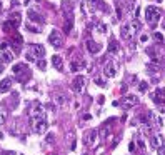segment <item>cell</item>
Masks as SVG:
<instances>
[{"label":"cell","mask_w":165,"mask_h":155,"mask_svg":"<svg viewBox=\"0 0 165 155\" xmlns=\"http://www.w3.org/2000/svg\"><path fill=\"white\" fill-rule=\"evenodd\" d=\"M30 125H32V130H34L35 134H38V135L45 134L47 129H48V122L45 118V113L43 115H37V117H32L30 118Z\"/></svg>","instance_id":"obj_1"},{"label":"cell","mask_w":165,"mask_h":155,"mask_svg":"<svg viewBox=\"0 0 165 155\" xmlns=\"http://www.w3.org/2000/svg\"><path fill=\"white\" fill-rule=\"evenodd\" d=\"M160 17H162L160 9H157L153 5H148L145 9V20H147V24L150 27H155L158 24V20H160Z\"/></svg>","instance_id":"obj_2"},{"label":"cell","mask_w":165,"mask_h":155,"mask_svg":"<svg viewBox=\"0 0 165 155\" xmlns=\"http://www.w3.org/2000/svg\"><path fill=\"white\" fill-rule=\"evenodd\" d=\"M48 43H50L52 47H55V48H60V47H62L64 37H62V34H60L59 30H52L50 32V35H48Z\"/></svg>","instance_id":"obj_3"},{"label":"cell","mask_w":165,"mask_h":155,"mask_svg":"<svg viewBox=\"0 0 165 155\" xmlns=\"http://www.w3.org/2000/svg\"><path fill=\"white\" fill-rule=\"evenodd\" d=\"M103 75L109 77V79H114V77L117 75V65H115V62H112V60L105 62V67H103Z\"/></svg>","instance_id":"obj_4"},{"label":"cell","mask_w":165,"mask_h":155,"mask_svg":"<svg viewBox=\"0 0 165 155\" xmlns=\"http://www.w3.org/2000/svg\"><path fill=\"white\" fill-rule=\"evenodd\" d=\"M85 47H87L89 54H98V52L102 50V43L95 42V40H92V38H89V40L85 42Z\"/></svg>","instance_id":"obj_5"},{"label":"cell","mask_w":165,"mask_h":155,"mask_svg":"<svg viewBox=\"0 0 165 155\" xmlns=\"http://www.w3.org/2000/svg\"><path fill=\"white\" fill-rule=\"evenodd\" d=\"M73 22H75L73 13H67V15H65V22H64V32L67 35L73 30Z\"/></svg>","instance_id":"obj_6"},{"label":"cell","mask_w":165,"mask_h":155,"mask_svg":"<svg viewBox=\"0 0 165 155\" xmlns=\"http://www.w3.org/2000/svg\"><path fill=\"white\" fill-rule=\"evenodd\" d=\"M85 77L84 75H77L75 79H73V82H72V87H73V90L75 92H82L84 90V87H85Z\"/></svg>","instance_id":"obj_7"},{"label":"cell","mask_w":165,"mask_h":155,"mask_svg":"<svg viewBox=\"0 0 165 155\" xmlns=\"http://www.w3.org/2000/svg\"><path fill=\"white\" fill-rule=\"evenodd\" d=\"M29 52H32L38 59H43V57H45V48H43V45H40V43H32Z\"/></svg>","instance_id":"obj_8"},{"label":"cell","mask_w":165,"mask_h":155,"mask_svg":"<svg viewBox=\"0 0 165 155\" xmlns=\"http://www.w3.org/2000/svg\"><path fill=\"white\" fill-rule=\"evenodd\" d=\"M95 138H97V130L95 129L89 130V132H85V135H84V143L87 147H90L93 142H95Z\"/></svg>","instance_id":"obj_9"},{"label":"cell","mask_w":165,"mask_h":155,"mask_svg":"<svg viewBox=\"0 0 165 155\" xmlns=\"http://www.w3.org/2000/svg\"><path fill=\"white\" fill-rule=\"evenodd\" d=\"M45 113V110H43V107L38 102H35L34 105H32V109L29 110V115H30V118L32 117H37V115H43Z\"/></svg>","instance_id":"obj_10"},{"label":"cell","mask_w":165,"mask_h":155,"mask_svg":"<svg viewBox=\"0 0 165 155\" xmlns=\"http://www.w3.org/2000/svg\"><path fill=\"white\" fill-rule=\"evenodd\" d=\"M150 143H152V147L155 148V150H158L160 147L165 145V143H164V137H162V135H152V137H150Z\"/></svg>","instance_id":"obj_11"},{"label":"cell","mask_w":165,"mask_h":155,"mask_svg":"<svg viewBox=\"0 0 165 155\" xmlns=\"http://www.w3.org/2000/svg\"><path fill=\"white\" fill-rule=\"evenodd\" d=\"M9 22H10V25H12L13 29H17V27L22 24V15H20L18 12H13V13H10Z\"/></svg>","instance_id":"obj_12"},{"label":"cell","mask_w":165,"mask_h":155,"mask_svg":"<svg viewBox=\"0 0 165 155\" xmlns=\"http://www.w3.org/2000/svg\"><path fill=\"white\" fill-rule=\"evenodd\" d=\"M139 104V97L135 95H127V97H123V107L125 109H130V107H133V105Z\"/></svg>","instance_id":"obj_13"},{"label":"cell","mask_w":165,"mask_h":155,"mask_svg":"<svg viewBox=\"0 0 165 155\" xmlns=\"http://www.w3.org/2000/svg\"><path fill=\"white\" fill-rule=\"evenodd\" d=\"M12 88V79H4V80H0V93H7Z\"/></svg>","instance_id":"obj_14"},{"label":"cell","mask_w":165,"mask_h":155,"mask_svg":"<svg viewBox=\"0 0 165 155\" xmlns=\"http://www.w3.org/2000/svg\"><path fill=\"white\" fill-rule=\"evenodd\" d=\"M52 65L59 72H62L64 70V60H62V57H60V55H54V57H52Z\"/></svg>","instance_id":"obj_15"},{"label":"cell","mask_w":165,"mask_h":155,"mask_svg":"<svg viewBox=\"0 0 165 155\" xmlns=\"http://www.w3.org/2000/svg\"><path fill=\"white\" fill-rule=\"evenodd\" d=\"M7 118H9V109L4 104H0V125L7 123Z\"/></svg>","instance_id":"obj_16"},{"label":"cell","mask_w":165,"mask_h":155,"mask_svg":"<svg viewBox=\"0 0 165 155\" xmlns=\"http://www.w3.org/2000/svg\"><path fill=\"white\" fill-rule=\"evenodd\" d=\"M22 43H23V38H22V35L15 32V34L12 35V45L15 47V50H20Z\"/></svg>","instance_id":"obj_17"},{"label":"cell","mask_w":165,"mask_h":155,"mask_svg":"<svg viewBox=\"0 0 165 155\" xmlns=\"http://www.w3.org/2000/svg\"><path fill=\"white\" fill-rule=\"evenodd\" d=\"M15 77H17V80L20 82V84H25L27 80L32 77V72H30V68H27V70H23L22 73H18V75H15Z\"/></svg>","instance_id":"obj_18"},{"label":"cell","mask_w":165,"mask_h":155,"mask_svg":"<svg viewBox=\"0 0 165 155\" xmlns=\"http://www.w3.org/2000/svg\"><path fill=\"white\" fill-rule=\"evenodd\" d=\"M132 35V30H130V25H122V29H120V37L123 38V40H128Z\"/></svg>","instance_id":"obj_19"},{"label":"cell","mask_w":165,"mask_h":155,"mask_svg":"<svg viewBox=\"0 0 165 155\" xmlns=\"http://www.w3.org/2000/svg\"><path fill=\"white\" fill-rule=\"evenodd\" d=\"M62 10H64V15H67V13H73V5L72 2H68V0H64L62 2Z\"/></svg>","instance_id":"obj_20"},{"label":"cell","mask_w":165,"mask_h":155,"mask_svg":"<svg viewBox=\"0 0 165 155\" xmlns=\"http://www.w3.org/2000/svg\"><path fill=\"white\" fill-rule=\"evenodd\" d=\"M84 67H85L84 60H78V62H72V63H70V70H72V72H78V70H82Z\"/></svg>","instance_id":"obj_21"},{"label":"cell","mask_w":165,"mask_h":155,"mask_svg":"<svg viewBox=\"0 0 165 155\" xmlns=\"http://www.w3.org/2000/svg\"><path fill=\"white\" fill-rule=\"evenodd\" d=\"M27 68H29V67H27L25 63L20 62V63H15V65L12 67V70H13V73H15V75H18V73H22V72L27 70Z\"/></svg>","instance_id":"obj_22"},{"label":"cell","mask_w":165,"mask_h":155,"mask_svg":"<svg viewBox=\"0 0 165 155\" xmlns=\"http://www.w3.org/2000/svg\"><path fill=\"white\" fill-rule=\"evenodd\" d=\"M109 54H119V43H117V40H110V43H109Z\"/></svg>","instance_id":"obj_23"},{"label":"cell","mask_w":165,"mask_h":155,"mask_svg":"<svg viewBox=\"0 0 165 155\" xmlns=\"http://www.w3.org/2000/svg\"><path fill=\"white\" fill-rule=\"evenodd\" d=\"M2 60L7 63H10L13 60V54L12 52H9V48H5V50H2Z\"/></svg>","instance_id":"obj_24"},{"label":"cell","mask_w":165,"mask_h":155,"mask_svg":"<svg viewBox=\"0 0 165 155\" xmlns=\"http://www.w3.org/2000/svg\"><path fill=\"white\" fill-rule=\"evenodd\" d=\"M29 18H30L32 22H40V24H43V18L40 17V15H38L35 10H29Z\"/></svg>","instance_id":"obj_25"},{"label":"cell","mask_w":165,"mask_h":155,"mask_svg":"<svg viewBox=\"0 0 165 155\" xmlns=\"http://www.w3.org/2000/svg\"><path fill=\"white\" fill-rule=\"evenodd\" d=\"M130 30H132V34H137L140 30V22L139 20H132L130 22Z\"/></svg>","instance_id":"obj_26"},{"label":"cell","mask_w":165,"mask_h":155,"mask_svg":"<svg viewBox=\"0 0 165 155\" xmlns=\"http://www.w3.org/2000/svg\"><path fill=\"white\" fill-rule=\"evenodd\" d=\"M95 29H97V32H100V34H105L107 32V25L103 22H97V24H95Z\"/></svg>","instance_id":"obj_27"},{"label":"cell","mask_w":165,"mask_h":155,"mask_svg":"<svg viewBox=\"0 0 165 155\" xmlns=\"http://www.w3.org/2000/svg\"><path fill=\"white\" fill-rule=\"evenodd\" d=\"M10 100H12V109H15L18 105V93L17 92H12V95H10Z\"/></svg>","instance_id":"obj_28"},{"label":"cell","mask_w":165,"mask_h":155,"mask_svg":"<svg viewBox=\"0 0 165 155\" xmlns=\"http://www.w3.org/2000/svg\"><path fill=\"white\" fill-rule=\"evenodd\" d=\"M152 38L155 40L157 43H162V42H164V35H162L160 32H155V34L152 35Z\"/></svg>","instance_id":"obj_29"},{"label":"cell","mask_w":165,"mask_h":155,"mask_svg":"<svg viewBox=\"0 0 165 155\" xmlns=\"http://www.w3.org/2000/svg\"><path fill=\"white\" fill-rule=\"evenodd\" d=\"M147 90H148V84H147V82H140V84H139V92L145 93Z\"/></svg>","instance_id":"obj_30"},{"label":"cell","mask_w":165,"mask_h":155,"mask_svg":"<svg viewBox=\"0 0 165 155\" xmlns=\"http://www.w3.org/2000/svg\"><path fill=\"white\" fill-rule=\"evenodd\" d=\"M2 29H4L7 34H9V32H12V30H13V27L10 25V22H4V24H2Z\"/></svg>","instance_id":"obj_31"},{"label":"cell","mask_w":165,"mask_h":155,"mask_svg":"<svg viewBox=\"0 0 165 155\" xmlns=\"http://www.w3.org/2000/svg\"><path fill=\"white\" fill-rule=\"evenodd\" d=\"M37 67L40 68V70H43V68L47 67V62H45L43 59H38V60H37Z\"/></svg>","instance_id":"obj_32"},{"label":"cell","mask_w":165,"mask_h":155,"mask_svg":"<svg viewBox=\"0 0 165 155\" xmlns=\"http://www.w3.org/2000/svg\"><path fill=\"white\" fill-rule=\"evenodd\" d=\"M25 59L29 60V62H35V59H37V57H35L34 54H32V52H27V55H25Z\"/></svg>","instance_id":"obj_33"},{"label":"cell","mask_w":165,"mask_h":155,"mask_svg":"<svg viewBox=\"0 0 165 155\" xmlns=\"http://www.w3.org/2000/svg\"><path fill=\"white\" fill-rule=\"evenodd\" d=\"M155 95H158V97H162L165 100V88H157V92H155Z\"/></svg>","instance_id":"obj_34"},{"label":"cell","mask_w":165,"mask_h":155,"mask_svg":"<svg viewBox=\"0 0 165 155\" xmlns=\"http://www.w3.org/2000/svg\"><path fill=\"white\" fill-rule=\"evenodd\" d=\"M145 52H147L150 57H157V55H155V48H153V47H148V48H145Z\"/></svg>","instance_id":"obj_35"},{"label":"cell","mask_w":165,"mask_h":155,"mask_svg":"<svg viewBox=\"0 0 165 155\" xmlns=\"http://www.w3.org/2000/svg\"><path fill=\"white\" fill-rule=\"evenodd\" d=\"M27 29L30 30V32H34V34H37V32H40V30L37 29V27H34V25H30L29 22H27Z\"/></svg>","instance_id":"obj_36"},{"label":"cell","mask_w":165,"mask_h":155,"mask_svg":"<svg viewBox=\"0 0 165 155\" xmlns=\"http://www.w3.org/2000/svg\"><path fill=\"white\" fill-rule=\"evenodd\" d=\"M55 102H57V104H65V98H64V95H57Z\"/></svg>","instance_id":"obj_37"},{"label":"cell","mask_w":165,"mask_h":155,"mask_svg":"<svg viewBox=\"0 0 165 155\" xmlns=\"http://www.w3.org/2000/svg\"><path fill=\"white\" fill-rule=\"evenodd\" d=\"M95 84H97L98 87H105V82H103L102 79H95Z\"/></svg>","instance_id":"obj_38"},{"label":"cell","mask_w":165,"mask_h":155,"mask_svg":"<svg viewBox=\"0 0 165 155\" xmlns=\"http://www.w3.org/2000/svg\"><path fill=\"white\" fill-rule=\"evenodd\" d=\"M0 48H2V50L9 48V42H2V43H0Z\"/></svg>","instance_id":"obj_39"},{"label":"cell","mask_w":165,"mask_h":155,"mask_svg":"<svg viewBox=\"0 0 165 155\" xmlns=\"http://www.w3.org/2000/svg\"><path fill=\"white\" fill-rule=\"evenodd\" d=\"M157 154H158V155H165V145H164V147H160V148L157 150Z\"/></svg>","instance_id":"obj_40"},{"label":"cell","mask_w":165,"mask_h":155,"mask_svg":"<svg viewBox=\"0 0 165 155\" xmlns=\"http://www.w3.org/2000/svg\"><path fill=\"white\" fill-rule=\"evenodd\" d=\"M128 148H130V152H135V143L130 142V145H128Z\"/></svg>","instance_id":"obj_41"},{"label":"cell","mask_w":165,"mask_h":155,"mask_svg":"<svg viewBox=\"0 0 165 155\" xmlns=\"http://www.w3.org/2000/svg\"><path fill=\"white\" fill-rule=\"evenodd\" d=\"M148 40V35H142V37H140V42H147Z\"/></svg>","instance_id":"obj_42"},{"label":"cell","mask_w":165,"mask_h":155,"mask_svg":"<svg viewBox=\"0 0 165 155\" xmlns=\"http://www.w3.org/2000/svg\"><path fill=\"white\" fill-rule=\"evenodd\" d=\"M2 72H4V60L0 59V73H2Z\"/></svg>","instance_id":"obj_43"},{"label":"cell","mask_w":165,"mask_h":155,"mask_svg":"<svg viewBox=\"0 0 165 155\" xmlns=\"http://www.w3.org/2000/svg\"><path fill=\"white\" fill-rule=\"evenodd\" d=\"M47 142H54V135H48V137H47Z\"/></svg>","instance_id":"obj_44"},{"label":"cell","mask_w":165,"mask_h":155,"mask_svg":"<svg viewBox=\"0 0 165 155\" xmlns=\"http://www.w3.org/2000/svg\"><path fill=\"white\" fill-rule=\"evenodd\" d=\"M5 155H15V152H5Z\"/></svg>","instance_id":"obj_45"},{"label":"cell","mask_w":165,"mask_h":155,"mask_svg":"<svg viewBox=\"0 0 165 155\" xmlns=\"http://www.w3.org/2000/svg\"><path fill=\"white\" fill-rule=\"evenodd\" d=\"M164 67H165V57H164Z\"/></svg>","instance_id":"obj_46"},{"label":"cell","mask_w":165,"mask_h":155,"mask_svg":"<svg viewBox=\"0 0 165 155\" xmlns=\"http://www.w3.org/2000/svg\"><path fill=\"white\" fill-rule=\"evenodd\" d=\"M164 29H165V20H164Z\"/></svg>","instance_id":"obj_47"},{"label":"cell","mask_w":165,"mask_h":155,"mask_svg":"<svg viewBox=\"0 0 165 155\" xmlns=\"http://www.w3.org/2000/svg\"><path fill=\"white\" fill-rule=\"evenodd\" d=\"M0 12H2V5H0Z\"/></svg>","instance_id":"obj_48"},{"label":"cell","mask_w":165,"mask_h":155,"mask_svg":"<svg viewBox=\"0 0 165 155\" xmlns=\"http://www.w3.org/2000/svg\"><path fill=\"white\" fill-rule=\"evenodd\" d=\"M2 155H5V154H2Z\"/></svg>","instance_id":"obj_49"},{"label":"cell","mask_w":165,"mask_h":155,"mask_svg":"<svg viewBox=\"0 0 165 155\" xmlns=\"http://www.w3.org/2000/svg\"><path fill=\"white\" fill-rule=\"evenodd\" d=\"M85 155H87V154H85Z\"/></svg>","instance_id":"obj_50"}]
</instances>
